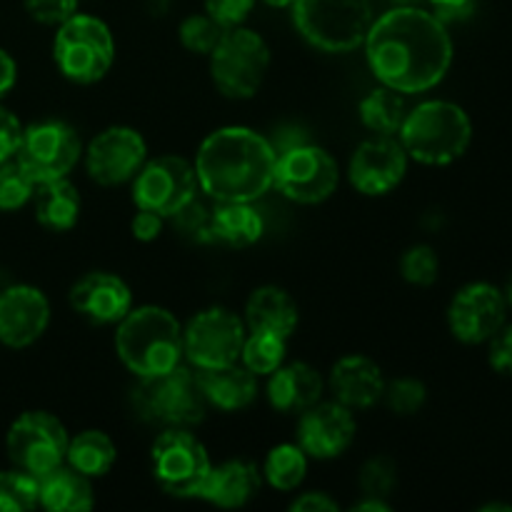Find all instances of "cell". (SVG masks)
Segmentation results:
<instances>
[{
    "label": "cell",
    "instance_id": "obj_36",
    "mask_svg": "<svg viewBox=\"0 0 512 512\" xmlns=\"http://www.w3.org/2000/svg\"><path fill=\"white\" fill-rule=\"evenodd\" d=\"M438 270L440 260L430 245H413L400 258V273L410 285H418V288L433 285L438 280Z\"/></svg>",
    "mask_w": 512,
    "mask_h": 512
},
{
    "label": "cell",
    "instance_id": "obj_26",
    "mask_svg": "<svg viewBox=\"0 0 512 512\" xmlns=\"http://www.w3.org/2000/svg\"><path fill=\"white\" fill-rule=\"evenodd\" d=\"M93 485L90 478L70 465L50 470L38 478V505L50 512H85L93 508Z\"/></svg>",
    "mask_w": 512,
    "mask_h": 512
},
{
    "label": "cell",
    "instance_id": "obj_8",
    "mask_svg": "<svg viewBox=\"0 0 512 512\" xmlns=\"http://www.w3.org/2000/svg\"><path fill=\"white\" fill-rule=\"evenodd\" d=\"M53 55L68 80L80 85L98 83L115 60L113 33L100 18L75 13L58 25Z\"/></svg>",
    "mask_w": 512,
    "mask_h": 512
},
{
    "label": "cell",
    "instance_id": "obj_21",
    "mask_svg": "<svg viewBox=\"0 0 512 512\" xmlns=\"http://www.w3.org/2000/svg\"><path fill=\"white\" fill-rule=\"evenodd\" d=\"M335 400L350 410H363L383 400L385 375L375 360L365 355H345L330 370Z\"/></svg>",
    "mask_w": 512,
    "mask_h": 512
},
{
    "label": "cell",
    "instance_id": "obj_39",
    "mask_svg": "<svg viewBox=\"0 0 512 512\" xmlns=\"http://www.w3.org/2000/svg\"><path fill=\"white\" fill-rule=\"evenodd\" d=\"M398 485V468L390 458H370L360 470V490L370 498H388Z\"/></svg>",
    "mask_w": 512,
    "mask_h": 512
},
{
    "label": "cell",
    "instance_id": "obj_13",
    "mask_svg": "<svg viewBox=\"0 0 512 512\" xmlns=\"http://www.w3.org/2000/svg\"><path fill=\"white\" fill-rule=\"evenodd\" d=\"M245 343L243 320L228 308H208L183 328V355L195 368L238 363Z\"/></svg>",
    "mask_w": 512,
    "mask_h": 512
},
{
    "label": "cell",
    "instance_id": "obj_4",
    "mask_svg": "<svg viewBox=\"0 0 512 512\" xmlns=\"http://www.w3.org/2000/svg\"><path fill=\"white\" fill-rule=\"evenodd\" d=\"M473 140V123L450 100H425L408 110L400 125V143L408 158L423 165H448L463 158Z\"/></svg>",
    "mask_w": 512,
    "mask_h": 512
},
{
    "label": "cell",
    "instance_id": "obj_46",
    "mask_svg": "<svg viewBox=\"0 0 512 512\" xmlns=\"http://www.w3.org/2000/svg\"><path fill=\"white\" fill-rule=\"evenodd\" d=\"M428 3L435 5V10H438V18L443 20H450V18H460L463 13H468L470 5H473V0H428Z\"/></svg>",
    "mask_w": 512,
    "mask_h": 512
},
{
    "label": "cell",
    "instance_id": "obj_15",
    "mask_svg": "<svg viewBox=\"0 0 512 512\" xmlns=\"http://www.w3.org/2000/svg\"><path fill=\"white\" fill-rule=\"evenodd\" d=\"M508 303L503 290L490 283H470L458 290L448 308L450 333L465 345L490 343L505 325Z\"/></svg>",
    "mask_w": 512,
    "mask_h": 512
},
{
    "label": "cell",
    "instance_id": "obj_48",
    "mask_svg": "<svg viewBox=\"0 0 512 512\" xmlns=\"http://www.w3.org/2000/svg\"><path fill=\"white\" fill-rule=\"evenodd\" d=\"M353 512H390V505L383 498H370V495H365V500L353 505Z\"/></svg>",
    "mask_w": 512,
    "mask_h": 512
},
{
    "label": "cell",
    "instance_id": "obj_44",
    "mask_svg": "<svg viewBox=\"0 0 512 512\" xmlns=\"http://www.w3.org/2000/svg\"><path fill=\"white\" fill-rule=\"evenodd\" d=\"M138 210H140V213L135 215L133 223H130V230H133V235L138 240H143V243H150V240H155L160 233H163L165 218H163V215L153 213V210H143V208H138Z\"/></svg>",
    "mask_w": 512,
    "mask_h": 512
},
{
    "label": "cell",
    "instance_id": "obj_9",
    "mask_svg": "<svg viewBox=\"0 0 512 512\" xmlns=\"http://www.w3.org/2000/svg\"><path fill=\"white\" fill-rule=\"evenodd\" d=\"M150 460L158 485L173 498H198L213 468L205 445L188 428L163 430L150 450Z\"/></svg>",
    "mask_w": 512,
    "mask_h": 512
},
{
    "label": "cell",
    "instance_id": "obj_49",
    "mask_svg": "<svg viewBox=\"0 0 512 512\" xmlns=\"http://www.w3.org/2000/svg\"><path fill=\"white\" fill-rule=\"evenodd\" d=\"M263 3L270 5V8H290L295 0H263Z\"/></svg>",
    "mask_w": 512,
    "mask_h": 512
},
{
    "label": "cell",
    "instance_id": "obj_11",
    "mask_svg": "<svg viewBox=\"0 0 512 512\" xmlns=\"http://www.w3.org/2000/svg\"><path fill=\"white\" fill-rule=\"evenodd\" d=\"M68 440V430L55 415L33 410V413H23L10 425L5 448L15 468L43 478L45 473L65 463Z\"/></svg>",
    "mask_w": 512,
    "mask_h": 512
},
{
    "label": "cell",
    "instance_id": "obj_40",
    "mask_svg": "<svg viewBox=\"0 0 512 512\" xmlns=\"http://www.w3.org/2000/svg\"><path fill=\"white\" fill-rule=\"evenodd\" d=\"M253 5L255 0H205V13L228 30L243 25Z\"/></svg>",
    "mask_w": 512,
    "mask_h": 512
},
{
    "label": "cell",
    "instance_id": "obj_47",
    "mask_svg": "<svg viewBox=\"0 0 512 512\" xmlns=\"http://www.w3.org/2000/svg\"><path fill=\"white\" fill-rule=\"evenodd\" d=\"M15 78H18V68H15V60L0 48V95L8 93L15 85Z\"/></svg>",
    "mask_w": 512,
    "mask_h": 512
},
{
    "label": "cell",
    "instance_id": "obj_32",
    "mask_svg": "<svg viewBox=\"0 0 512 512\" xmlns=\"http://www.w3.org/2000/svg\"><path fill=\"white\" fill-rule=\"evenodd\" d=\"M285 350H288V340L280 335L250 330V335H245L240 358L253 375H270L285 363Z\"/></svg>",
    "mask_w": 512,
    "mask_h": 512
},
{
    "label": "cell",
    "instance_id": "obj_31",
    "mask_svg": "<svg viewBox=\"0 0 512 512\" xmlns=\"http://www.w3.org/2000/svg\"><path fill=\"white\" fill-rule=\"evenodd\" d=\"M305 473H308V455H305V450L298 443H283L270 450L260 475L275 490L288 493V490H295L303 483Z\"/></svg>",
    "mask_w": 512,
    "mask_h": 512
},
{
    "label": "cell",
    "instance_id": "obj_34",
    "mask_svg": "<svg viewBox=\"0 0 512 512\" xmlns=\"http://www.w3.org/2000/svg\"><path fill=\"white\" fill-rule=\"evenodd\" d=\"M35 183L28 178L20 163L15 158L0 163V210L10 213L18 210L33 198Z\"/></svg>",
    "mask_w": 512,
    "mask_h": 512
},
{
    "label": "cell",
    "instance_id": "obj_24",
    "mask_svg": "<svg viewBox=\"0 0 512 512\" xmlns=\"http://www.w3.org/2000/svg\"><path fill=\"white\" fill-rule=\"evenodd\" d=\"M260 490V470L248 460H228L210 468L198 498L218 505V508H243Z\"/></svg>",
    "mask_w": 512,
    "mask_h": 512
},
{
    "label": "cell",
    "instance_id": "obj_50",
    "mask_svg": "<svg viewBox=\"0 0 512 512\" xmlns=\"http://www.w3.org/2000/svg\"><path fill=\"white\" fill-rule=\"evenodd\" d=\"M505 303H508V308L512 310V275L508 278V285H505Z\"/></svg>",
    "mask_w": 512,
    "mask_h": 512
},
{
    "label": "cell",
    "instance_id": "obj_45",
    "mask_svg": "<svg viewBox=\"0 0 512 512\" xmlns=\"http://www.w3.org/2000/svg\"><path fill=\"white\" fill-rule=\"evenodd\" d=\"M293 512H335L338 503L333 498H328L325 493H303L298 500L290 503Z\"/></svg>",
    "mask_w": 512,
    "mask_h": 512
},
{
    "label": "cell",
    "instance_id": "obj_41",
    "mask_svg": "<svg viewBox=\"0 0 512 512\" xmlns=\"http://www.w3.org/2000/svg\"><path fill=\"white\" fill-rule=\"evenodd\" d=\"M30 18L43 25H60L78 13V0H25Z\"/></svg>",
    "mask_w": 512,
    "mask_h": 512
},
{
    "label": "cell",
    "instance_id": "obj_5",
    "mask_svg": "<svg viewBox=\"0 0 512 512\" xmlns=\"http://www.w3.org/2000/svg\"><path fill=\"white\" fill-rule=\"evenodd\" d=\"M130 405L140 420L165 430L193 428L203 423L208 413V400L198 378L183 365L163 375L138 378V385L130 390Z\"/></svg>",
    "mask_w": 512,
    "mask_h": 512
},
{
    "label": "cell",
    "instance_id": "obj_14",
    "mask_svg": "<svg viewBox=\"0 0 512 512\" xmlns=\"http://www.w3.org/2000/svg\"><path fill=\"white\" fill-rule=\"evenodd\" d=\"M198 190V175L185 158L163 155L145 163L133 178V200L138 208L153 210L165 220L178 213Z\"/></svg>",
    "mask_w": 512,
    "mask_h": 512
},
{
    "label": "cell",
    "instance_id": "obj_22",
    "mask_svg": "<svg viewBox=\"0 0 512 512\" xmlns=\"http://www.w3.org/2000/svg\"><path fill=\"white\" fill-rule=\"evenodd\" d=\"M323 378L308 363L280 365L268 380V400L280 413H303L323 398Z\"/></svg>",
    "mask_w": 512,
    "mask_h": 512
},
{
    "label": "cell",
    "instance_id": "obj_27",
    "mask_svg": "<svg viewBox=\"0 0 512 512\" xmlns=\"http://www.w3.org/2000/svg\"><path fill=\"white\" fill-rule=\"evenodd\" d=\"M35 218L50 230L75 228L80 218V193L68 178L38 183L33 190Z\"/></svg>",
    "mask_w": 512,
    "mask_h": 512
},
{
    "label": "cell",
    "instance_id": "obj_23",
    "mask_svg": "<svg viewBox=\"0 0 512 512\" xmlns=\"http://www.w3.org/2000/svg\"><path fill=\"white\" fill-rule=\"evenodd\" d=\"M195 378L208 405L228 410V413L248 408L258 395L255 375L238 363L220 365V368H195Z\"/></svg>",
    "mask_w": 512,
    "mask_h": 512
},
{
    "label": "cell",
    "instance_id": "obj_29",
    "mask_svg": "<svg viewBox=\"0 0 512 512\" xmlns=\"http://www.w3.org/2000/svg\"><path fill=\"white\" fill-rule=\"evenodd\" d=\"M118 450L110 435L103 430H83L68 440V453H65V465L83 473L85 478H103L113 468Z\"/></svg>",
    "mask_w": 512,
    "mask_h": 512
},
{
    "label": "cell",
    "instance_id": "obj_3",
    "mask_svg": "<svg viewBox=\"0 0 512 512\" xmlns=\"http://www.w3.org/2000/svg\"><path fill=\"white\" fill-rule=\"evenodd\" d=\"M115 350L125 368L138 378L163 375L183 360V328L178 318L160 305L130 308L118 323Z\"/></svg>",
    "mask_w": 512,
    "mask_h": 512
},
{
    "label": "cell",
    "instance_id": "obj_6",
    "mask_svg": "<svg viewBox=\"0 0 512 512\" xmlns=\"http://www.w3.org/2000/svg\"><path fill=\"white\" fill-rule=\"evenodd\" d=\"M290 8L300 35L325 53L360 48L373 25L370 0H295Z\"/></svg>",
    "mask_w": 512,
    "mask_h": 512
},
{
    "label": "cell",
    "instance_id": "obj_19",
    "mask_svg": "<svg viewBox=\"0 0 512 512\" xmlns=\"http://www.w3.org/2000/svg\"><path fill=\"white\" fill-rule=\"evenodd\" d=\"M50 303L33 285H10L0 293V343L28 348L48 330Z\"/></svg>",
    "mask_w": 512,
    "mask_h": 512
},
{
    "label": "cell",
    "instance_id": "obj_7",
    "mask_svg": "<svg viewBox=\"0 0 512 512\" xmlns=\"http://www.w3.org/2000/svg\"><path fill=\"white\" fill-rule=\"evenodd\" d=\"M270 68V48L255 30L228 28L210 53V75L225 98L248 100L263 85Z\"/></svg>",
    "mask_w": 512,
    "mask_h": 512
},
{
    "label": "cell",
    "instance_id": "obj_16",
    "mask_svg": "<svg viewBox=\"0 0 512 512\" xmlns=\"http://www.w3.org/2000/svg\"><path fill=\"white\" fill-rule=\"evenodd\" d=\"M148 158V145L138 130L113 125L90 140L85 150L88 175L100 185H123L138 175Z\"/></svg>",
    "mask_w": 512,
    "mask_h": 512
},
{
    "label": "cell",
    "instance_id": "obj_42",
    "mask_svg": "<svg viewBox=\"0 0 512 512\" xmlns=\"http://www.w3.org/2000/svg\"><path fill=\"white\" fill-rule=\"evenodd\" d=\"M23 125L15 118L10 110L0 108V163L15 158L20 148V140H23Z\"/></svg>",
    "mask_w": 512,
    "mask_h": 512
},
{
    "label": "cell",
    "instance_id": "obj_17",
    "mask_svg": "<svg viewBox=\"0 0 512 512\" xmlns=\"http://www.w3.org/2000/svg\"><path fill=\"white\" fill-rule=\"evenodd\" d=\"M408 170V153L395 135L363 140L350 158L348 178L363 195H385L398 188Z\"/></svg>",
    "mask_w": 512,
    "mask_h": 512
},
{
    "label": "cell",
    "instance_id": "obj_38",
    "mask_svg": "<svg viewBox=\"0 0 512 512\" xmlns=\"http://www.w3.org/2000/svg\"><path fill=\"white\" fill-rule=\"evenodd\" d=\"M175 230L183 238L193 240V243H210L213 240V230H210V210L200 203L198 198H190L178 213L170 215Z\"/></svg>",
    "mask_w": 512,
    "mask_h": 512
},
{
    "label": "cell",
    "instance_id": "obj_33",
    "mask_svg": "<svg viewBox=\"0 0 512 512\" xmlns=\"http://www.w3.org/2000/svg\"><path fill=\"white\" fill-rule=\"evenodd\" d=\"M38 508V478L25 470L0 473V512H28Z\"/></svg>",
    "mask_w": 512,
    "mask_h": 512
},
{
    "label": "cell",
    "instance_id": "obj_30",
    "mask_svg": "<svg viewBox=\"0 0 512 512\" xmlns=\"http://www.w3.org/2000/svg\"><path fill=\"white\" fill-rule=\"evenodd\" d=\"M408 108H405L403 93L380 85V88L370 90L363 100H360V120L368 130L375 135H395L400 133Z\"/></svg>",
    "mask_w": 512,
    "mask_h": 512
},
{
    "label": "cell",
    "instance_id": "obj_35",
    "mask_svg": "<svg viewBox=\"0 0 512 512\" xmlns=\"http://www.w3.org/2000/svg\"><path fill=\"white\" fill-rule=\"evenodd\" d=\"M225 28L220 23H215L208 13L205 15H190L180 25V43L190 50V53L210 55L213 48L218 45V40L223 38Z\"/></svg>",
    "mask_w": 512,
    "mask_h": 512
},
{
    "label": "cell",
    "instance_id": "obj_37",
    "mask_svg": "<svg viewBox=\"0 0 512 512\" xmlns=\"http://www.w3.org/2000/svg\"><path fill=\"white\" fill-rule=\"evenodd\" d=\"M383 400L395 415H415L428 400V388L415 378H395L385 383Z\"/></svg>",
    "mask_w": 512,
    "mask_h": 512
},
{
    "label": "cell",
    "instance_id": "obj_20",
    "mask_svg": "<svg viewBox=\"0 0 512 512\" xmlns=\"http://www.w3.org/2000/svg\"><path fill=\"white\" fill-rule=\"evenodd\" d=\"M70 305L75 308V313L93 323H120L133 308V293L118 275L88 273L70 290Z\"/></svg>",
    "mask_w": 512,
    "mask_h": 512
},
{
    "label": "cell",
    "instance_id": "obj_18",
    "mask_svg": "<svg viewBox=\"0 0 512 512\" xmlns=\"http://www.w3.org/2000/svg\"><path fill=\"white\" fill-rule=\"evenodd\" d=\"M355 438L353 410L343 403H315L300 413L298 445L308 458L333 460L350 448Z\"/></svg>",
    "mask_w": 512,
    "mask_h": 512
},
{
    "label": "cell",
    "instance_id": "obj_10",
    "mask_svg": "<svg viewBox=\"0 0 512 512\" xmlns=\"http://www.w3.org/2000/svg\"><path fill=\"white\" fill-rule=\"evenodd\" d=\"M338 180V163H335L328 150L318 148V145H288L275 158L273 185L293 203H323L335 193Z\"/></svg>",
    "mask_w": 512,
    "mask_h": 512
},
{
    "label": "cell",
    "instance_id": "obj_2",
    "mask_svg": "<svg viewBox=\"0 0 512 512\" xmlns=\"http://www.w3.org/2000/svg\"><path fill=\"white\" fill-rule=\"evenodd\" d=\"M273 143L250 128H218L200 143L195 175L218 203H253L268 193L275 173Z\"/></svg>",
    "mask_w": 512,
    "mask_h": 512
},
{
    "label": "cell",
    "instance_id": "obj_1",
    "mask_svg": "<svg viewBox=\"0 0 512 512\" xmlns=\"http://www.w3.org/2000/svg\"><path fill=\"white\" fill-rule=\"evenodd\" d=\"M363 45L375 78L403 95L435 88L453 63V40L443 20L413 5L373 20Z\"/></svg>",
    "mask_w": 512,
    "mask_h": 512
},
{
    "label": "cell",
    "instance_id": "obj_25",
    "mask_svg": "<svg viewBox=\"0 0 512 512\" xmlns=\"http://www.w3.org/2000/svg\"><path fill=\"white\" fill-rule=\"evenodd\" d=\"M245 323L250 330L275 333L288 340L298 328V305L288 290L278 285H263L253 290L245 305Z\"/></svg>",
    "mask_w": 512,
    "mask_h": 512
},
{
    "label": "cell",
    "instance_id": "obj_12",
    "mask_svg": "<svg viewBox=\"0 0 512 512\" xmlns=\"http://www.w3.org/2000/svg\"><path fill=\"white\" fill-rule=\"evenodd\" d=\"M83 145L78 133L63 120H45L23 130V140L15 153L20 168L28 178L38 183L68 178L70 170L78 165Z\"/></svg>",
    "mask_w": 512,
    "mask_h": 512
},
{
    "label": "cell",
    "instance_id": "obj_43",
    "mask_svg": "<svg viewBox=\"0 0 512 512\" xmlns=\"http://www.w3.org/2000/svg\"><path fill=\"white\" fill-rule=\"evenodd\" d=\"M490 365L498 373L512 375V325H503L498 333L490 338Z\"/></svg>",
    "mask_w": 512,
    "mask_h": 512
},
{
    "label": "cell",
    "instance_id": "obj_28",
    "mask_svg": "<svg viewBox=\"0 0 512 512\" xmlns=\"http://www.w3.org/2000/svg\"><path fill=\"white\" fill-rule=\"evenodd\" d=\"M210 230L213 240L230 248H248L263 238L265 223L250 203H218L210 210Z\"/></svg>",
    "mask_w": 512,
    "mask_h": 512
}]
</instances>
